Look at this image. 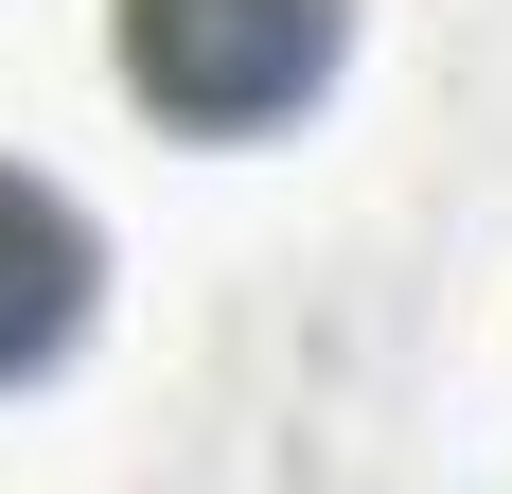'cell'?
I'll return each instance as SVG.
<instances>
[{
  "label": "cell",
  "mask_w": 512,
  "mask_h": 494,
  "mask_svg": "<svg viewBox=\"0 0 512 494\" xmlns=\"http://www.w3.org/2000/svg\"><path fill=\"white\" fill-rule=\"evenodd\" d=\"M106 36H124L142 124H177V142H265V124H301V106L336 89L354 0H106Z\"/></svg>",
  "instance_id": "6da1fadb"
},
{
  "label": "cell",
  "mask_w": 512,
  "mask_h": 494,
  "mask_svg": "<svg viewBox=\"0 0 512 494\" xmlns=\"http://www.w3.org/2000/svg\"><path fill=\"white\" fill-rule=\"evenodd\" d=\"M89 300H106V247H89V212L53 195L36 159H0V389H36L53 353L89 336Z\"/></svg>",
  "instance_id": "7a4b0ae2"
}]
</instances>
